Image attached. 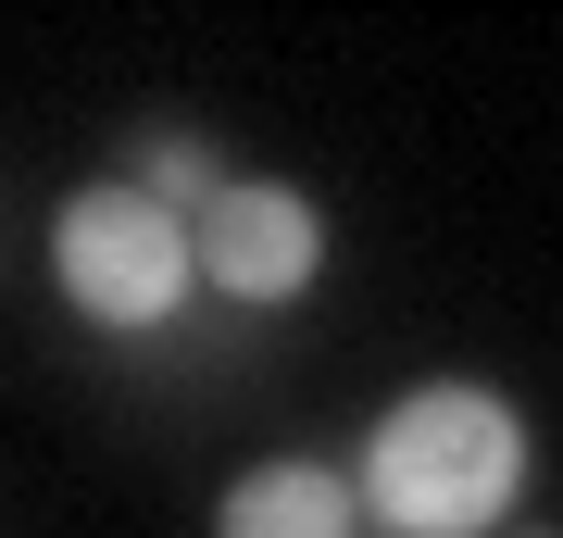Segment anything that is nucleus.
I'll use <instances>...</instances> for the list:
<instances>
[{
    "instance_id": "nucleus-1",
    "label": "nucleus",
    "mask_w": 563,
    "mask_h": 538,
    "mask_svg": "<svg viewBox=\"0 0 563 538\" xmlns=\"http://www.w3.org/2000/svg\"><path fill=\"white\" fill-rule=\"evenodd\" d=\"M526 476H539V439H526V414L501 388H476V376L401 388L363 426V451H351V501H363V526H388V538H501Z\"/></svg>"
},
{
    "instance_id": "nucleus-4",
    "label": "nucleus",
    "mask_w": 563,
    "mask_h": 538,
    "mask_svg": "<svg viewBox=\"0 0 563 538\" xmlns=\"http://www.w3.org/2000/svg\"><path fill=\"white\" fill-rule=\"evenodd\" d=\"M213 538H363V501H351L339 463L276 451V463H251V476H225Z\"/></svg>"
},
{
    "instance_id": "nucleus-2",
    "label": "nucleus",
    "mask_w": 563,
    "mask_h": 538,
    "mask_svg": "<svg viewBox=\"0 0 563 538\" xmlns=\"http://www.w3.org/2000/svg\"><path fill=\"white\" fill-rule=\"evenodd\" d=\"M51 288L76 300L101 339H151V326L188 314L201 263H188V226L163 213V200H139L125 176H101V188H76L51 213Z\"/></svg>"
},
{
    "instance_id": "nucleus-3",
    "label": "nucleus",
    "mask_w": 563,
    "mask_h": 538,
    "mask_svg": "<svg viewBox=\"0 0 563 538\" xmlns=\"http://www.w3.org/2000/svg\"><path fill=\"white\" fill-rule=\"evenodd\" d=\"M188 263H201V288H225L239 314H288V300L325 276V213H313V188H288V176H225L201 213H188Z\"/></svg>"
},
{
    "instance_id": "nucleus-5",
    "label": "nucleus",
    "mask_w": 563,
    "mask_h": 538,
    "mask_svg": "<svg viewBox=\"0 0 563 538\" xmlns=\"http://www.w3.org/2000/svg\"><path fill=\"white\" fill-rule=\"evenodd\" d=\"M125 188H139V200H163V213H201V200L225 188V163L201 151V139H188V125H151V139H139V163H125Z\"/></svg>"
},
{
    "instance_id": "nucleus-6",
    "label": "nucleus",
    "mask_w": 563,
    "mask_h": 538,
    "mask_svg": "<svg viewBox=\"0 0 563 538\" xmlns=\"http://www.w3.org/2000/svg\"><path fill=\"white\" fill-rule=\"evenodd\" d=\"M501 538H551V526H501Z\"/></svg>"
}]
</instances>
